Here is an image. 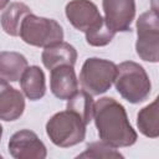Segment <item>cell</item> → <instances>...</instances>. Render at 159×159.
<instances>
[{
  "label": "cell",
  "mask_w": 159,
  "mask_h": 159,
  "mask_svg": "<svg viewBox=\"0 0 159 159\" xmlns=\"http://www.w3.org/2000/svg\"><path fill=\"white\" fill-rule=\"evenodd\" d=\"M93 119L102 142L113 148L130 147L137 142V133L129 123L124 107L112 97H103L94 103Z\"/></svg>",
  "instance_id": "6da1fadb"
},
{
  "label": "cell",
  "mask_w": 159,
  "mask_h": 159,
  "mask_svg": "<svg viewBox=\"0 0 159 159\" xmlns=\"http://www.w3.org/2000/svg\"><path fill=\"white\" fill-rule=\"evenodd\" d=\"M113 83L118 93L129 103H140L145 101L152 88L145 70L133 61H124L117 66Z\"/></svg>",
  "instance_id": "7a4b0ae2"
},
{
  "label": "cell",
  "mask_w": 159,
  "mask_h": 159,
  "mask_svg": "<svg viewBox=\"0 0 159 159\" xmlns=\"http://www.w3.org/2000/svg\"><path fill=\"white\" fill-rule=\"evenodd\" d=\"M46 133L51 142L61 148L73 147L83 142L86 124L71 111H62L53 114L46 123Z\"/></svg>",
  "instance_id": "3957f363"
},
{
  "label": "cell",
  "mask_w": 159,
  "mask_h": 159,
  "mask_svg": "<svg viewBox=\"0 0 159 159\" xmlns=\"http://www.w3.org/2000/svg\"><path fill=\"white\" fill-rule=\"evenodd\" d=\"M19 36L27 45L47 47L63 40V30L56 20L36 16L31 12L24 19Z\"/></svg>",
  "instance_id": "277c9868"
},
{
  "label": "cell",
  "mask_w": 159,
  "mask_h": 159,
  "mask_svg": "<svg viewBox=\"0 0 159 159\" xmlns=\"http://www.w3.org/2000/svg\"><path fill=\"white\" fill-rule=\"evenodd\" d=\"M117 65L112 61L92 57L87 58L80 73V84L91 96L107 92L114 82Z\"/></svg>",
  "instance_id": "5b68a950"
},
{
  "label": "cell",
  "mask_w": 159,
  "mask_h": 159,
  "mask_svg": "<svg viewBox=\"0 0 159 159\" xmlns=\"http://www.w3.org/2000/svg\"><path fill=\"white\" fill-rule=\"evenodd\" d=\"M137 43L138 56L148 62L159 61V20L158 11L152 9L145 11L137 20Z\"/></svg>",
  "instance_id": "8992f818"
},
{
  "label": "cell",
  "mask_w": 159,
  "mask_h": 159,
  "mask_svg": "<svg viewBox=\"0 0 159 159\" xmlns=\"http://www.w3.org/2000/svg\"><path fill=\"white\" fill-rule=\"evenodd\" d=\"M104 21L114 32L130 30V24L135 16L134 0H103Z\"/></svg>",
  "instance_id": "52a82bcc"
},
{
  "label": "cell",
  "mask_w": 159,
  "mask_h": 159,
  "mask_svg": "<svg viewBox=\"0 0 159 159\" xmlns=\"http://www.w3.org/2000/svg\"><path fill=\"white\" fill-rule=\"evenodd\" d=\"M9 152L16 159H43L47 154L45 144L36 133L29 129H21L12 134L9 140Z\"/></svg>",
  "instance_id": "ba28073f"
},
{
  "label": "cell",
  "mask_w": 159,
  "mask_h": 159,
  "mask_svg": "<svg viewBox=\"0 0 159 159\" xmlns=\"http://www.w3.org/2000/svg\"><path fill=\"white\" fill-rule=\"evenodd\" d=\"M65 12L72 26L82 32L93 29L104 20L97 6L89 0H72L66 5Z\"/></svg>",
  "instance_id": "9c48e42d"
},
{
  "label": "cell",
  "mask_w": 159,
  "mask_h": 159,
  "mask_svg": "<svg viewBox=\"0 0 159 159\" xmlns=\"http://www.w3.org/2000/svg\"><path fill=\"white\" fill-rule=\"evenodd\" d=\"M25 109V99L20 91L0 78V119L11 122L20 118Z\"/></svg>",
  "instance_id": "30bf717a"
},
{
  "label": "cell",
  "mask_w": 159,
  "mask_h": 159,
  "mask_svg": "<svg viewBox=\"0 0 159 159\" xmlns=\"http://www.w3.org/2000/svg\"><path fill=\"white\" fill-rule=\"evenodd\" d=\"M51 92L58 99H68L78 91V81L72 66L62 65L51 70Z\"/></svg>",
  "instance_id": "8fae6325"
},
{
  "label": "cell",
  "mask_w": 159,
  "mask_h": 159,
  "mask_svg": "<svg viewBox=\"0 0 159 159\" xmlns=\"http://www.w3.org/2000/svg\"><path fill=\"white\" fill-rule=\"evenodd\" d=\"M41 60L43 66L50 71L62 65L73 67L77 60V51L72 45L61 41L45 47L41 55Z\"/></svg>",
  "instance_id": "7c38bea8"
},
{
  "label": "cell",
  "mask_w": 159,
  "mask_h": 159,
  "mask_svg": "<svg viewBox=\"0 0 159 159\" xmlns=\"http://www.w3.org/2000/svg\"><path fill=\"white\" fill-rule=\"evenodd\" d=\"M20 86L29 99L37 101L42 98L46 92L43 71L39 66H27L20 77Z\"/></svg>",
  "instance_id": "4fadbf2b"
},
{
  "label": "cell",
  "mask_w": 159,
  "mask_h": 159,
  "mask_svg": "<svg viewBox=\"0 0 159 159\" xmlns=\"http://www.w3.org/2000/svg\"><path fill=\"white\" fill-rule=\"evenodd\" d=\"M27 67V60L24 55L15 51L0 52V78L10 82L20 80Z\"/></svg>",
  "instance_id": "5bb4252c"
},
{
  "label": "cell",
  "mask_w": 159,
  "mask_h": 159,
  "mask_svg": "<svg viewBox=\"0 0 159 159\" xmlns=\"http://www.w3.org/2000/svg\"><path fill=\"white\" fill-rule=\"evenodd\" d=\"M31 14V9L24 2H11L1 14L0 22L2 30L10 36H19L24 19Z\"/></svg>",
  "instance_id": "9a60e30c"
},
{
  "label": "cell",
  "mask_w": 159,
  "mask_h": 159,
  "mask_svg": "<svg viewBox=\"0 0 159 159\" xmlns=\"http://www.w3.org/2000/svg\"><path fill=\"white\" fill-rule=\"evenodd\" d=\"M93 107L92 96L86 91L75 92L67 102V111L76 113L86 125L93 119Z\"/></svg>",
  "instance_id": "2e32d148"
},
{
  "label": "cell",
  "mask_w": 159,
  "mask_h": 159,
  "mask_svg": "<svg viewBox=\"0 0 159 159\" xmlns=\"http://www.w3.org/2000/svg\"><path fill=\"white\" fill-rule=\"evenodd\" d=\"M137 125L139 130L149 138H157L159 135L158 127V98H155L150 104L144 107L137 118Z\"/></svg>",
  "instance_id": "e0dca14e"
},
{
  "label": "cell",
  "mask_w": 159,
  "mask_h": 159,
  "mask_svg": "<svg viewBox=\"0 0 159 159\" xmlns=\"http://www.w3.org/2000/svg\"><path fill=\"white\" fill-rule=\"evenodd\" d=\"M84 34H86L87 43H89L91 46H96V47L108 45L116 35V32L107 26L104 20L101 24H98L97 26H94L93 29L87 30Z\"/></svg>",
  "instance_id": "ac0fdd59"
},
{
  "label": "cell",
  "mask_w": 159,
  "mask_h": 159,
  "mask_svg": "<svg viewBox=\"0 0 159 159\" xmlns=\"http://www.w3.org/2000/svg\"><path fill=\"white\" fill-rule=\"evenodd\" d=\"M77 158H123V155L117 152L116 148L101 140L88 144L86 150Z\"/></svg>",
  "instance_id": "d6986e66"
},
{
  "label": "cell",
  "mask_w": 159,
  "mask_h": 159,
  "mask_svg": "<svg viewBox=\"0 0 159 159\" xmlns=\"http://www.w3.org/2000/svg\"><path fill=\"white\" fill-rule=\"evenodd\" d=\"M9 1H10V0H0V10H4V9L7 6Z\"/></svg>",
  "instance_id": "ffe728a7"
},
{
  "label": "cell",
  "mask_w": 159,
  "mask_h": 159,
  "mask_svg": "<svg viewBox=\"0 0 159 159\" xmlns=\"http://www.w3.org/2000/svg\"><path fill=\"white\" fill-rule=\"evenodd\" d=\"M1 135H2V127H1V124H0V139H1Z\"/></svg>",
  "instance_id": "44dd1931"
}]
</instances>
